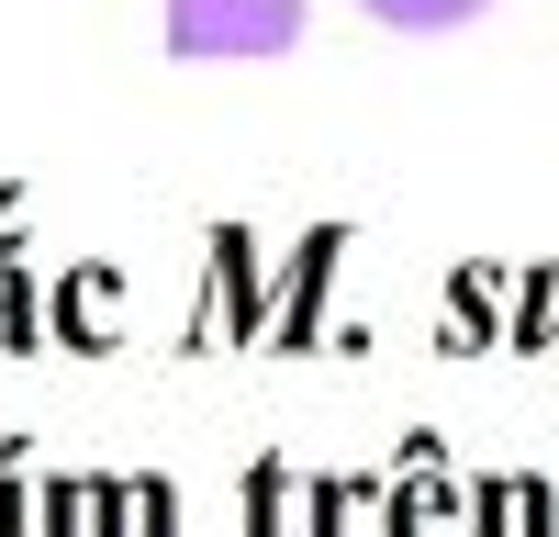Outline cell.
Wrapping results in <instances>:
<instances>
[{
  "label": "cell",
  "mask_w": 559,
  "mask_h": 537,
  "mask_svg": "<svg viewBox=\"0 0 559 537\" xmlns=\"http://www.w3.org/2000/svg\"><path fill=\"white\" fill-rule=\"evenodd\" d=\"M313 0H168V57L191 68H247V57H292Z\"/></svg>",
  "instance_id": "obj_1"
},
{
  "label": "cell",
  "mask_w": 559,
  "mask_h": 537,
  "mask_svg": "<svg viewBox=\"0 0 559 537\" xmlns=\"http://www.w3.org/2000/svg\"><path fill=\"white\" fill-rule=\"evenodd\" d=\"M369 23H392V34H459V23H481L492 0H358Z\"/></svg>",
  "instance_id": "obj_2"
}]
</instances>
